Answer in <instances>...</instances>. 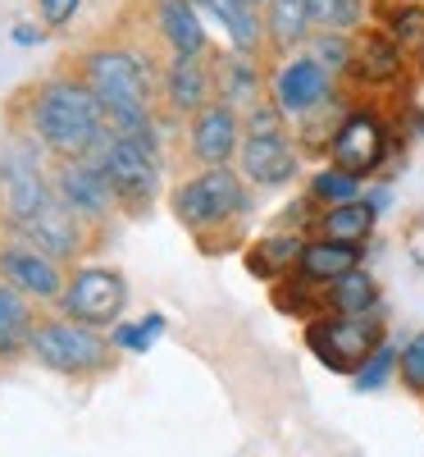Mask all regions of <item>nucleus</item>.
<instances>
[{"mask_svg":"<svg viewBox=\"0 0 424 457\" xmlns=\"http://www.w3.org/2000/svg\"><path fill=\"white\" fill-rule=\"evenodd\" d=\"M0 197H5V215L23 234V243L42 247L51 256H73L78 252V224L73 211L60 202L55 187L37 174V165L23 151H10L0 161Z\"/></svg>","mask_w":424,"mask_h":457,"instance_id":"nucleus-1","label":"nucleus"},{"mask_svg":"<svg viewBox=\"0 0 424 457\" xmlns=\"http://www.w3.org/2000/svg\"><path fill=\"white\" fill-rule=\"evenodd\" d=\"M83 83L101 101L114 133L151 146V79L133 51H92L83 60Z\"/></svg>","mask_w":424,"mask_h":457,"instance_id":"nucleus-2","label":"nucleus"},{"mask_svg":"<svg viewBox=\"0 0 424 457\" xmlns=\"http://www.w3.org/2000/svg\"><path fill=\"white\" fill-rule=\"evenodd\" d=\"M32 129L60 156H83L105 137V110L87 83L51 79L32 92Z\"/></svg>","mask_w":424,"mask_h":457,"instance_id":"nucleus-3","label":"nucleus"},{"mask_svg":"<svg viewBox=\"0 0 424 457\" xmlns=\"http://www.w3.org/2000/svg\"><path fill=\"white\" fill-rule=\"evenodd\" d=\"M174 211L187 228H197V234H206L210 224H224L247 211V197H242V183L238 174H228L224 165L187 179L178 193H174Z\"/></svg>","mask_w":424,"mask_h":457,"instance_id":"nucleus-4","label":"nucleus"},{"mask_svg":"<svg viewBox=\"0 0 424 457\" xmlns=\"http://www.w3.org/2000/svg\"><path fill=\"white\" fill-rule=\"evenodd\" d=\"M28 348L42 357L51 370H64V375H87V370H101L110 361L105 343L87 325H69V320H51L42 329H32Z\"/></svg>","mask_w":424,"mask_h":457,"instance_id":"nucleus-5","label":"nucleus"},{"mask_svg":"<svg viewBox=\"0 0 424 457\" xmlns=\"http://www.w3.org/2000/svg\"><path fill=\"white\" fill-rule=\"evenodd\" d=\"M306 343L329 370H361L379 348V320L342 316V320H315L306 329Z\"/></svg>","mask_w":424,"mask_h":457,"instance_id":"nucleus-6","label":"nucleus"},{"mask_svg":"<svg viewBox=\"0 0 424 457\" xmlns=\"http://www.w3.org/2000/svg\"><path fill=\"white\" fill-rule=\"evenodd\" d=\"M96 165L101 174L110 179V187L119 193L124 202H151V193H156V156H151V146L133 142V137H101L96 142Z\"/></svg>","mask_w":424,"mask_h":457,"instance_id":"nucleus-7","label":"nucleus"},{"mask_svg":"<svg viewBox=\"0 0 424 457\" xmlns=\"http://www.w3.org/2000/svg\"><path fill=\"white\" fill-rule=\"evenodd\" d=\"M242 170L260 187H279V183L292 179L297 156H292V146H288L279 120H274V110H256L251 114V137L242 146Z\"/></svg>","mask_w":424,"mask_h":457,"instance_id":"nucleus-8","label":"nucleus"},{"mask_svg":"<svg viewBox=\"0 0 424 457\" xmlns=\"http://www.w3.org/2000/svg\"><path fill=\"white\" fill-rule=\"evenodd\" d=\"M124 302H128V288H124V279L114 270H78L73 284L64 288V312L73 320H83V325L119 320Z\"/></svg>","mask_w":424,"mask_h":457,"instance_id":"nucleus-9","label":"nucleus"},{"mask_svg":"<svg viewBox=\"0 0 424 457\" xmlns=\"http://www.w3.org/2000/svg\"><path fill=\"white\" fill-rule=\"evenodd\" d=\"M383 151H388V133H383V124L374 120V114H352V120L333 133V170L361 179V174L379 170Z\"/></svg>","mask_w":424,"mask_h":457,"instance_id":"nucleus-10","label":"nucleus"},{"mask_svg":"<svg viewBox=\"0 0 424 457\" xmlns=\"http://www.w3.org/2000/svg\"><path fill=\"white\" fill-rule=\"evenodd\" d=\"M55 193L73 215H105L110 211V179L101 174L96 161H64L55 174Z\"/></svg>","mask_w":424,"mask_h":457,"instance_id":"nucleus-11","label":"nucleus"},{"mask_svg":"<svg viewBox=\"0 0 424 457\" xmlns=\"http://www.w3.org/2000/svg\"><path fill=\"white\" fill-rule=\"evenodd\" d=\"M0 275L10 279V288H23L32 297H60V284H64L55 261L32 243H19V247L0 252Z\"/></svg>","mask_w":424,"mask_h":457,"instance_id":"nucleus-12","label":"nucleus"},{"mask_svg":"<svg viewBox=\"0 0 424 457\" xmlns=\"http://www.w3.org/2000/svg\"><path fill=\"white\" fill-rule=\"evenodd\" d=\"M324 96H329V73H324L320 60L283 64L279 83H274V101H279L283 114H306V110H315Z\"/></svg>","mask_w":424,"mask_h":457,"instance_id":"nucleus-13","label":"nucleus"},{"mask_svg":"<svg viewBox=\"0 0 424 457\" xmlns=\"http://www.w3.org/2000/svg\"><path fill=\"white\" fill-rule=\"evenodd\" d=\"M233 146H238V114H233V105H206L197 114V124H192V151L215 170V165H224L228 156H233Z\"/></svg>","mask_w":424,"mask_h":457,"instance_id":"nucleus-14","label":"nucleus"},{"mask_svg":"<svg viewBox=\"0 0 424 457\" xmlns=\"http://www.w3.org/2000/svg\"><path fill=\"white\" fill-rule=\"evenodd\" d=\"M352 73L361 83H393L402 73V46L393 42V37L365 32L361 42L352 46Z\"/></svg>","mask_w":424,"mask_h":457,"instance_id":"nucleus-15","label":"nucleus"},{"mask_svg":"<svg viewBox=\"0 0 424 457\" xmlns=\"http://www.w3.org/2000/svg\"><path fill=\"white\" fill-rule=\"evenodd\" d=\"M356 256H361L356 243H333V238H324V243H306L297 270L311 279V284H333V279H342V275H352V270H356Z\"/></svg>","mask_w":424,"mask_h":457,"instance_id":"nucleus-16","label":"nucleus"},{"mask_svg":"<svg viewBox=\"0 0 424 457\" xmlns=\"http://www.w3.org/2000/svg\"><path fill=\"white\" fill-rule=\"evenodd\" d=\"M165 87H169L174 110H201L210 96V73L197 55H174V64L165 73Z\"/></svg>","mask_w":424,"mask_h":457,"instance_id":"nucleus-17","label":"nucleus"},{"mask_svg":"<svg viewBox=\"0 0 424 457\" xmlns=\"http://www.w3.org/2000/svg\"><path fill=\"white\" fill-rule=\"evenodd\" d=\"M160 32L174 46V55H197L206 46V32H201V19L192 10V0H160Z\"/></svg>","mask_w":424,"mask_h":457,"instance_id":"nucleus-18","label":"nucleus"},{"mask_svg":"<svg viewBox=\"0 0 424 457\" xmlns=\"http://www.w3.org/2000/svg\"><path fill=\"white\" fill-rule=\"evenodd\" d=\"M192 5L210 10V14L228 28V42H233L242 55L260 46V19L251 14V5H242V0H192Z\"/></svg>","mask_w":424,"mask_h":457,"instance_id":"nucleus-19","label":"nucleus"},{"mask_svg":"<svg viewBox=\"0 0 424 457\" xmlns=\"http://www.w3.org/2000/svg\"><path fill=\"white\" fill-rule=\"evenodd\" d=\"M23 343H32V316L19 288L0 284V357H14Z\"/></svg>","mask_w":424,"mask_h":457,"instance_id":"nucleus-20","label":"nucleus"},{"mask_svg":"<svg viewBox=\"0 0 424 457\" xmlns=\"http://www.w3.org/2000/svg\"><path fill=\"white\" fill-rule=\"evenodd\" d=\"M374 224V206L370 202H347V206H333L324 215V234L333 243H361Z\"/></svg>","mask_w":424,"mask_h":457,"instance_id":"nucleus-21","label":"nucleus"},{"mask_svg":"<svg viewBox=\"0 0 424 457\" xmlns=\"http://www.w3.org/2000/svg\"><path fill=\"white\" fill-rule=\"evenodd\" d=\"M306 23H311V10H306V0H269V37H274V46H292L306 37Z\"/></svg>","mask_w":424,"mask_h":457,"instance_id":"nucleus-22","label":"nucleus"},{"mask_svg":"<svg viewBox=\"0 0 424 457\" xmlns=\"http://www.w3.org/2000/svg\"><path fill=\"white\" fill-rule=\"evenodd\" d=\"M329 302H333V312H342V316H365L374 307V279L361 275V270L342 275V279H333Z\"/></svg>","mask_w":424,"mask_h":457,"instance_id":"nucleus-23","label":"nucleus"},{"mask_svg":"<svg viewBox=\"0 0 424 457\" xmlns=\"http://www.w3.org/2000/svg\"><path fill=\"white\" fill-rule=\"evenodd\" d=\"M301 252H306V243H297V238H265L251 252V270L269 279V275L288 270V265H301Z\"/></svg>","mask_w":424,"mask_h":457,"instance_id":"nucleus-24","label":"nucleus"},{"mask_svg":"<svg viewBox=\"0 0 424 457\" xmlns=\"http://www.w3.org/2000/svg\"><path fill=\"white\" fill-rule=\"evenodd\" d=\"M215 79L224 83V101H256V69L247 60H219Z\"/></svg>","mask_w":424,"mask_h":457,"instance_id":"nucleus-25","label":"nucleus"},{"mask_svg":"<svg viewBox=\"0 0 424 457\" xmlns=\"http://www.w3.org/2000/svg\"><path fill=\"white\" fill-rule=\"evenodd\" d=\"M306 10H311V23L352 28L361 19V0H306Z\"/></svg>","mask_w":424,"mask_h":457,"instance_id":"nucleus-26","label":"nucleus"},{"mask_svg":"<svg viewBox=\"0 0 424 457\" xmlns=\"http://www.w3.org/2000/svg\"><path fill=\"white\" fill-rule=\"evenodd\" d=\"M356 183H361V179H352V174H342V170H324V174H315V183H311V193H315L320 202L347 206V202H356Z\"/></svg>","mask_w":424,"mask_h":457,"instance_id":"nucleus-27","label":"nucleus"},{"mask_svg":"<svg viewBox=\"0 0 424 457\" xmlns=\"http://www.w3.org/2000/svg\"><path fill=\"white\" fill-rule=\"evenodd\" d=\"M393 357H397V353L388 348V343H379V348H374V357H370V361L356 370V389H361V394L379 389L383 379H388V370H393Z\"/></svg>","mask_w":424,"mask_h":457,"instance_id":"nucleus-28","label":"nucleus"},{"mask_svg":"<svg viewBox=\"0 0 424 457\" xmlns=\"http://www.w3.org/2000/svg\"><path fill=\"white\" fill-rule=\"evenodd\" d=\"M160 329H165V320L160 316H146L142 325H119V329H114V343H124V348H151V343H156L160 338Z\"/></svg>","mask_w":424,"mask_h":457,"instance_id":"nucleus-29","label":"nucleus"},{"mask_svg":"<svg viewBox=\"0 0 424 457\" xmlns=\"http://www.w3.org/2000/svg\"><path fill=\"white\" fill-rule=\"evenodd\" d=\"M393 42H397V46L424 42V10H420V5H406V10L393 14Z\"/></svg>","mask_w":424,"mask_h":457,"instance_id":"nucleus-30","label":"nucleus"},{"mask_svg":"<svg viewBox=\"0 0 424 457\" xmlns=\"http://www.w3.org/2000/svg\"><path fill=\"white\" fill-rule=\"evenodd\" d=\"M402 375L415 394H424V334H415L406 348H402Z\"/></svg>","mask_w":424,"mask_h":457,"instance_id":"nucleus-31","label":"nucleus"},{"mask_svg":"<svg viewBox=\"0 0 424 457\" xmlns=\"http://www.w3.org/2000/svg\"><path fill=\"white\" fill-rule=\"evenodd\" d=\"M78 5H83V0H42V19L51 28H60V23H69L73 14H78Z\"/></svg>","mask_w":424,"mask_h":457,"instance_id":"nucleus-32","label":"nucleus"},{"mask_svg":"<svg viewBox=\"0 0 424 457\" xmlns=\"http://www.w3.org/2000/svg\"><path fill=\"white\" fill-rule=\"evenodd\" d=\"M14 37H19V42H23V46H28V42H37V37H42V32H32V28H28V23H19V32H14Z\"/></svg>","mask_w":424,"mask_h":457,"instance_id":"nucleus-33","label":"nucleus"},{"mask_svg":"<svg viewBox=\"0 0 424 457\" xmlns=\"http://www.w3.org/2000/svg\"><path fill=\"white\" fill-rule=\"evenodd\" d=\"M242 5H260V0H242Z\"/></svg>","mask_w":424,"mask_h":457,"instance_id":"nucleus-34","label":"nucleus"}]
</instances>
